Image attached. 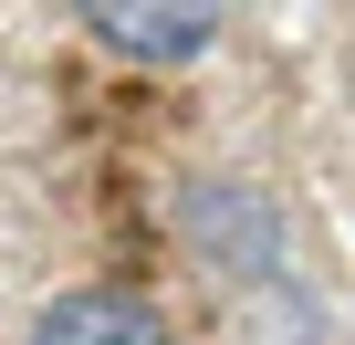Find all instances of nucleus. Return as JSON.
<instances>
[{"mask_svg":"<svg viewBox=\"0 0 355 345\" xmlns=\"http://www.w3.org/2000/svg\"><path fill=\"white\" fill-rule=\"evenodd\" d=\"M178 230H189V251L209 262V283L220 272L230 283H282V230H272V210L241 178H199L189 210H178Z\"/></svg>","mask_w":355,"mask_h":345,"instance_id":"nucleus-1","label":"nucleus"},{"mask_svg":"<svg viewBox=\"0 0 355 345\" xmlns=\"http://www.w3.org/2000/svg\"><path fill=\"white\" fill-rule=\"evenodd\" d=\"M73 11L125 63H199L220 42V11H230V0H73Z\"/></svg>","mask_w":355,"mask_h":345,"instance_id":"nucleus-2","label":"nucleus"},{"mask_svg":"<svg viewBox=\"0 0 355 345\" xmlns=\"http://www.w3.org/2000/svg\"><path fill=\"white\" fill-rule=\"evenodd\" d=\"M32 345H178V335H167V314H157L146 293H125V283H73V293H53V303L32 314Z\"/></svg>","mask_w":355,"mask_h":345,"instance_id":"nucleus-3","label":"nucleus"}]
</instances>
